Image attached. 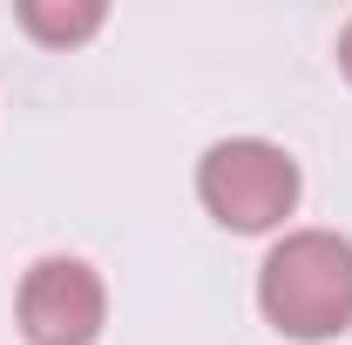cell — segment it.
I'll use <instances>...</instances> for the list:
<instances>
[{
    "label": "cell",
    "instance_id": "1",
    "mask_svg": "<svg viewBox=\"0 0 352 345\" xmlns=\"http://www.w3.org/2000/svg\"><path fill=\"white\" fill-rule=\"evenodd\" d=\"M258 311L271 332L298 345L352 332V237L285 230L258 264Z\"/></svg>",
    "mask_w": 352,
    "mask_h": 345
},
{
    "label": "cell",
    "instance_id": "2",
    "mask_svg": "<svg viewBox=\"0 0 352 345\" xmlns=\"http://www.w3.org/2000/svg\"><path fill=\"white\" fill-rule=\"evenodd\" d=\"M298 163L292 149L264 142V135H230V142H210L204 163H197V197L204 210L217 216L223 230H244V237H264V230H285V216L298 210Z\"/></svg>",
    "mask_w": 352,
    "mask_h": 345
},
{
    "label": "cell",
    "instance_id": "3",
    "mask_svg": "<svg viewBox=\"0 0 352 345\" xmlns=\"http://www.w3.org/2000/svg\"><path fill=\"white\" fill-rule=\"evenodd\" d=\"M14 318H21V339L28 345H95L102 339V318H109V291H102L95 264L41 258V264H28V278H21Z\"/></svg>",
    "mask_w": 352,
    "mask_h": 345
},
{
    "label": "cell",
    "instance_id": "4",
    "mask_svg": "<svg viewBox=\"0 0 352 345\" xmlns=\"http://www.w3.org/2000/svg\"><path fill=\"white\" fill-rule=\"evenodd\" d=\"M14 21H21L41 47H82V41L102 34L109 7H102V0H21Z\"/></svg>",
    "mask_w": 352,
    "mask_h": 345
},
{
    "label": "cell",
    "instance_id": "5",
    "mask_svg": "<svg viewBox=\"0 0 352 345\" xmlns=\"http://www.w3.org/2000/svg\"><path fill=\"white\" fill-rule=\"evenodd\" d=\"M339 68H346V82H352V21H346V34H339Z\"/></svg>",
    "mask_w": 352,
    "mask_h": 345
}]
</instances>
